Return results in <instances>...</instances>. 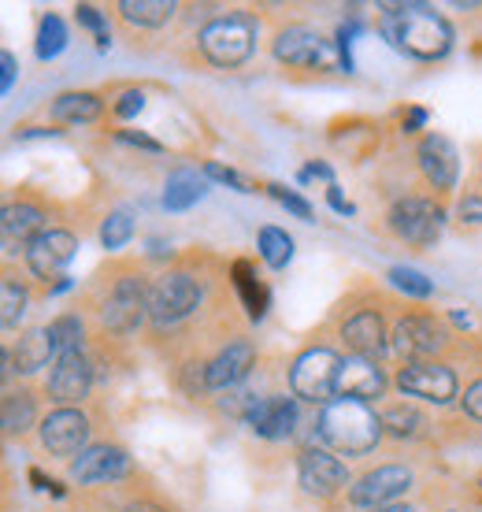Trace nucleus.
I'll list each match as a JSON object with an SVG mask.
<instances>
[{
    "label": "nucleus",
    "mask_w": 482,
    "mask_h": 512,
    "mask_svg": "<svg viewBox=\"0 0 482 512\" xmlns=\"http://www.w3.org/2000/svg\"><path fill=\"white\" fill-rule=\"evenodd\" d=\"M442 346V327L427 316H408L394 327V349L397 357H405L408 364L412 360H427L434 349Z\"/></svg>",
    "instance_id": "obj_17"
},
{
    "label": "nucleus",
    "mask_w": 482,
    "mask_h": 512,
    "mask_svg": "<svg viewBox=\"0 0 482 512\" xmlns=\"http://www.w3.org/2000/svg\"><path fill=\"white\" fill-rule=\"evenodd\" d=\"M130 472L127 449L119 446H93L86 453H78V461L71 464V475L78 483H104V479H119Z\"/></svg>",
    "instance_id": "obj_18"
},
{
    "label": "nucleus",
    "mask_w": 482,
    "mask_h": 512,
    "mask_svg": "<svg viewBox=\"0 0 482 512\" xmlns=\"http://www.w3.org/2000/svg\"><path fill=\"white\" fill-rule=\"evenodd\" d=\"M67 49V30L56 15H45L38 26V56L41 60H56Z\"/></svg>",
    "instance_id": "obj_32"
},
{
    "label": "nucleus",
    "mask_w": 482,
    "mask_h": 512,
    "mask_svg": "<svg viewBox=\"0 0 482 512\" xmlns=\"http://www.w3.org/2000/svg\"><path fill=\"white\" fill-rule=\"evenodd\" d=\"M204 175H208V179H216V182H223V186H230V190L249 193V182L241 179L238 171H230V167H223V164H204Z\"/></svg>",
    "instance_id": "obj_38"
},
{
    "label": "nucleus",
    "mask_w": 482,
    "mask_h": 512,
    "mask_svg": "<svg viewBox=\"0 0 482 512\" xmlns=\"http://www.w3.org/2000/svg\"><path fill=\"white\" fill-rule=\"evenodd\" d=\"M386 390V375L375 360L368 357H349L342 360V375H338V397L349 401H368V397H382Z\"/></svg>",
    "instance_id": "obj_19"
},
{
    "label": "nucleus",
    "mask_w": 482,
    "mask_h": 512,
    "mask_svg": "<svg viewBox=\"0 0 482 512\" xmlns=\"http://www.w3.org/2000/svg\"><path fill=\"white\" fill-rule=\"evenodd\" d=\"M457 216H460V223H468V227H482V197H464L460 201V208H457Z\"/></svg>",
    "instance_id": "obj_40"
},
{
    "label": "nucleus",
    "mask_w": 482,
    "mask_h": 512,
    "mask_svg": "<svg viewBox=\"0 0 482 512\" xmlns=\"http://www.w3.org/2000/svg\"><path fill=\"white\" fill-rule=\"evenodd\" d=\"M145 108V93L141 90H127L123 97H119V104H115V116L119 119H134Z\"/></svg>",
    "instance_id": "obj_39"
},
{
    "label": "nucleus",
    "mask_w": 482,
    "mask_h": 512,
    "mask_svg": "<svg viewBox=\"0 0 482 512\" xmlns=\"http://www.w3.org/2000/svg\"><path fill=\"white\" fill-rule=\"evenodd\" d=\"M89 438V420L78 409H56L52 416L41 420V446L49 449L52 457H75L86 453Z\"/></svg>",
    "instance_id": "obj_10"
},
{
    "label": "nucleus",
    "mask_w": 482,
    "mask_h": 512,
    "mask_svg": "<svg viewBox=\"0 0 482 512\" xmlns=\"http://www.w3.org/2000/svg\"><path fill=\"white\" fill-rule=\"evenodd\" d=\"M141 308H145V290H141L138 279H123L112 290L108 305H104V320L115 331H134L141 320Z\"/></svg>",
    "instance_id": "obj_20"
},
{
    "label": "nucleus",
    "mask_w": 482,
    "mask_h": 512,
    "mask_svg": "<svg viewBox=\"0 0 482 512\" xmlns=\"http://www.w3.org/2000/svg\"><path fill=\"white\" fill-rule=\"evenodd\" d=\"M297 472H301V487H305L308 494H319V498H330V494L342 490L345 479H349L345 464L338 461V457H330L327 449H316V446L301 453Z\"/></svg>",
    "instance_id": "obj_13"
},
{
    "label": "nucleus",
    "mask_w": 482,
    "mask_h": 512,
    "mask_svg": "<svg viewBox=\"0 0 482 512\" xmlns=\"http://www.w3.org/2000/svg\"><path fill=\"white\" fill-rule=\"evenodd\" d=\"M0 305H4V312H0L4 331H15V327H19V320H23V312H26V290L12 279V275H8V279H4V286H0Z\"/></svg>",
    "instance_id": "obj_30"
},
{
    "label": "nucleus",
    "mask_w": 482,
    "mask_h": 512,
    "mask_svg": "<svg viewBox=\"0 0 482 512\" xmlns=\"http://www.w3.org/2000/svg\"><path fill=\"white\" fill-rule=\"evenodd\" d=\"M197 301H201V290L193 286L190 275L167 271V275H160L153 282V290H149V316L160 327H171V323L186 320L193 308H197Z\"/></svg>",
    "instance_id": "obj_5"
},
{
    "label": "nucleus",
    "mask_w": 482,
    "mask_h": 512,
    "mask_svg": "<svg viewBox=\"0 0 482 512\" xmlns=\"http://www.w3.org/2000/svg\"><path fill=\"white\" fill-rule=\"evenodd\" d=\"M342 338L356 357H368V360L375 357V353H382V346H386V331H382V320L375 316V312H360V316H353V320L342 327Z\"/></svg>",
    "instance_id": "obj_21"
},
{
    "label": "nucleus",
    "mask_w": 482,
    "mask_h": 512,
    "mask_svg": "<svg viewBox=\"0 0 482 512\" xmlns=\"http://www.w3.org/2000/svg\"><path fill=\"white\" fill-rule=\"evenodd\" d=\"M56 353V342H52V331L49 327H34V331H26L19 338V349H15V364H19V372H38L49 364V357Z\"/></svg>",
    "instance_id": "obj_23"
},
{
    "label": "nucleus",
    "mask_w": 482,
    "mask_h": 512,
    "mask_svg": "<svg viewBox=\"0 0 482 512\" xmlns=\"http://www.w3.org/2000/svg\"><path fill=\"white\" fill-rule=\"evenodd\" d=\"M49 331H52V342H56V357L78 349V342H82V323H78V316H60V320H52Z\"/></svg>",
    "instance_id": "obj_35"
},
{
    "label": "nucleus",
    "mask_w": 482,
    "mask_h": 512,
    "mask_svg": "<svg viewBox=\"0 0 482 512\" xmlns=\"http://www.w3.org/2000/svg\"><path fill=\"white\" fill-rule=\"evenodd\" d=\"M327 201H330V208H334L338 216H353V212H356V208L345 201L342 193H338V186H330V190H327Z\"/></svg>",
    "instance_id": "obj_45"
},
{
    "label": "nucleus",
    "mask_w": 482,
    "mask_h": 512,
    "mask_svg": "<svg viewBox=\"0 0 482 512\" xmlns=\"http://www.w3.org/2000/svg\"><path fill=\"white\" fill-rule=\"evenodd\" d=\"M234 286H238V294H241V301H245V308H249V316L260 320L267 312V290L249 260H238V264H234Z\"/></svg>",
    "instance_id": "obj_26"
},
{
    "label": "nucleus",
    "mask_w": 482,
    "mask_h": 512,
    "mask_svg": "<svg viewBox=\"0 0 482 512\" xmlns=\"http://www.w3.org/2000/svg\"><path fill=\"white\" fill-rule=\"evenodd\" d=\"M297 179H301V182H308V179H327L330 186H334V171H330L327 164H316V160H312V164H308L305 171L297 175Z\"/></svg>",
    "instance_id": "obj_43"
},
{
    "label": "nucleus",
    "mask_w": 482,
    "mask_h": 512,
    "mask_svg": "<svg viewBox=\"0 0 482 512\" xmlns=\"http://www.w3.org/2000/svg\"><path fill=\"white\" fill-rule=\"evenodd\" d=\"M390 227H394L397 238H405L408 245L427 249V245H434L438 234H442V208L431 205V201H423V197H405V201L390 212Z\"/></svg>",
    "instance_id": "obj_7"
},
{
    "label": "nucleus",
    "mask_w": 482,
    "mask_h": 512,
    "mask_svg": "<svg viewBox=\"0 0 482 512\" xmlns=\"http://www.w3.org/2000/svg\"><path fill=\"white\" fill-rule=\"evenodd\" d=\"M256 49V26L245 15H227L201 30V52L216 67H238L245 64Z\"/></svg>",
    "instance_id": "obj_3"
},
{
    "label": "nucleus",
    "mask_w": 482,
    "mask_h": 512,
    "mask_svg": "<svg viewBox=\"0 0 482 512\" xmlns=\"http://www.w3.org/2000/svg\"><path fill=\"white\" fill-rule=\"evenodd\" d=\"M397 386L412 397H423V401H434V405H445L457 397V375L449 372L445 364H434V360H412L397 372Z\"/></svg>",
    "instance_id": "obj_8"
},
{
    "label": "nucleus",
    "mask_w": 482,
    "mask_h": 512,
    "mask_svg": "<svg viewBox=\"0 0 482 512\" xmlns=\"http://www.w3.org/2000/svg\"><path fill=\"white\" fill-rule=\"evenodd\" d=\"M130 234H134V216L130 212H112L101 227V245L104 249H123L130 242Z\"/></svg>",
    "instance_id": "obj_33"
},
{
    "label": "nucleus",
    "mask_w": 482,
    "mask_h": 512,
    "mask_svg": "<svg viewBox=\"0 0 482 512\" xmlns=\"http://www.w3.org/2000/svg\"><path fill=\"white\" fill-rule=\"evenodd\" d=\"M379 420H382V431H390V435H397V438H412L419 427H423V416H419L412 405H390Z\"/></svg>",
    "instance_id": "obj_31"
},
{
    "label": "nucleus",
    "mask_w": 482,
    "mask_h": 512,
    "mask_svg": "<svg viewBox=\"0 0 482 512\" xmlns=\"http://www.w3.org/2000/svg\"><path fill=\"white\" fill-rule=\"evenodd\" d=\"M371 512H412L408 505H386V509H371Z\"/></svg>",
    "instance_id": "obj_47"
},
{
    "label": "nucleus",
    "mask_w": 482,
    "mask_h": 512,
    "mask_svg": "<svg viewBox=\"0 0 482 512\" xmlns=\"http://www.w3.org/2000/svg\"><path fill=\"white\" fill-rule=\"evenodd\" d=\"M119 12L138 26H164L175 12V4H167V0H123Z\"/></svg>",
    "instance_id": "obj_27"
},
{
    "label": "nucleus",
    "mask_w": 482,
    "mask_h": 512,
    "mask_svg": "<svg viewBox=\"0 0 482 512\" xmlns=\"http://www.w3.org/2000/svg\"><path fill=\"white\" fill-rule=\"evenodd\" d=\"M464 409H468V416L482 420V379L475 386H471L468 394H464Z\"/></svg>",
    "instance_id": "obj_42"
},
{
    "label": "nucleus",
    "mask_w": 482,
    "mask_h": 512,
    "mask_svg": "<svg viewBox=\"0 0 482 512\" xmlns=\"http://www.w3.org/2000/svg\"><path fill=\"white\" fill-rule=\"evenodd\" d=\"M245 420L253 427V435L279 442V438H290L297 427V405L293 397H260L245 409Z\"/></svg>",
    "instance_id": "obj_12"
},
{
    "label": "nucleus",
    "mask_w": 482,
    "mask_h": 512,
    "mask_svg": "<svg viewBox=\"0 0 482 512\" xmlns=\"http://www.w3.org/2000/svg\"><path fill=\"white\" fill-rule=\"evenodd\" d=\"M75 15H78V23L89 26V30L97 34V49H108V23L101 19V12H97V8H89V4H78Z\"/></svg>",
    "instance_id": "obj_37"
},
{
    "label": "nucleus",
    "mask_w": 482,
    "mask_h": 512,
    "mask_svg": "<svg viewBox=\"0 0 482 512\" xmlns=\"http://www.w3.org/2000/svg\"><path fill=\"white\" fill-rule=\"evenodd\" d=\"M89 383H93V368H89V360L82 357V349H71V353H60L56 357V368L49 375V394L56 401H82L89 394Z\"/></svg>",
    "instance_id": "obj_14"
},
{
    "label": "nucleus",
    "mask_w": 482,
    "mask_h": 512,
    "mask_svg": "<svg viewBox=\"0 0 482 512\" xmlns=\"http://www.w3.org/2000/svg\"><path fill=\"white\" fill-rule=\"evenodd\" d=\"M419 167H423L427 182H431L438 193L453 190V186H457V171H460L453 141L442 138V134H431V138L419 141Z\"/></svg>",
    "instance_id": "obj_15"
},
{
    "label": "nucleus",
    "mask_w": 482,
    "mask_h": 512,
    "mask_svg": "<svg viewBox=\"0 0 482 512\" xmlns=\"http://www.w3.org/2000/svg\"><path fill=\"white\" fill-rule=\"evenodd\" d=\"M34 423V397L26 394V390H8L4 394V431L15 435V431H26Z\"/></svg>",
    "instance_id": "obj_29"
},
{
    "label": "nucleus",
    "mask_w": 482,
    "mask_h": 512,
    "mask_svg": "<svg viewBox=\"0 0 482 512\" xmlns=\"http://www.w3.org/2000/svg\"><path fill=\"white\" fill-rule=\"evenodd\" d=\"M260 256H264L267 268L282 271L293 256V238L286 231H279V227H264L260 231Z\"/></svg>",
    "instance_id": "obj_28"
},
{
    "label": "nucleus",
    "mask_w": 482,
    "mask_h": 512,
    "mask_svg": "<svg viewBox=\"0 0 482 512\" xmlns=\"http://www.w3.org/2000/svg\"><path fill=\"white\" fill-rule=\"evenodd\" d=\"M275 56L290 67H323V71H338V60H342V52L330 49V41H323L305 26L282 30L275 41Z\"/></svg>",
    "instance_id": "obj_6"
},
{
    "label": "nucleus",
    "mask_w": 482,
    "mask_h": 512,
    "mask_svg": "<svg viewBox=\"0 0 482 512\" xmlns=\"http://www.w3.org/2000/svg\"><path fill=\"white\" fill-rule=\"evenodd\" d=\"M75 253H78L75 234L41 231L34 242L26 245V264H30V271H34L38 279H64L60 271L75 260Z\"/></svg>",
    "instance_id": "obj_9"
},
{
    "label": "nucleus",
    "mask_w": 482,
    "mask_h": 512,
    "mask_svg": "<svg viewBox=\"0 0 482 512\" xmlns=\"http://www.w3.org/2000/svg\"><path fill=\"white\" fill-rule=\"evenodd\" d=\"M382 435V420L364 405V401H330L327 409L319 412V438L327 442L330 449H338L345 457H360L375 449Z\"/></svg>",
    "instance_id": "obj_2"
},
{
    "label": "nucleus",
    "mask_w": 482,
    "mask_h": 512,
    "mask_svg": "<svg viewBox=\"0 0 482 512\" xmlns=\"http://www.w3.org/2000/svg\"><path fill=\"white\" fill-rule=\"evenodd\" d=\"M0 64H4V82H0V90L8 93L15 86V71H19V64H15L12 52H4V56H0Z\"/></svg>",
    "instance_id": "obj_44"
},
{
    "label": "nucleus",
    "mask_w": 482,
    "mask_h": 512,
    "mask_svg": "<svg viewBox=\"0 0 482 512\" xmlns=\"http://www.w3.org/2000/svg\"><path fill=\"white\" fill-rule=\"evenodd\" d=\"M267 193H271V197H275L286 212H293L297 219H312V205H308L305 197H297L293 190H286V186H279V182H271V186H267Z\"/></svg>",
    "instance_id": "obj_36"
},
{
    "label": "nucleus",
    "mask_w": 482,
    "mask_h": 512,
    "mask_svg": "<svg viewBox=\"0 0 482 512\" xmlns=\"http://www.w3.org/2000/svg\"><path fill=\"white\" fill-rule=\"evenodd\" d=\"M41 234V208L34 205H8L4 208V245L12 253L15 242H34Z\"/></svg>",
    "instance_id": "obj_24"
},
{
    "label": "nucleus",
    "mask_w": 482,
    "mask_h": 512,
    "mask_svg": "<svg viewBox=\"0 0 482 512\" xmlns=\"http://www.w3.org/2000/svg\"><path fill=\"white\" fill-rule=\"evenodd\" d=\"M115 138L127 141V145H138V149H149V153H160V141L149 138V134H141V130H119Z\"/></svg>",
    "instance_id": "obj_41"
},
{
    "label": "nucleus",
    "mask_w": 482,
    "mask_h": 512,
    "mask_svg": "<svg viewBox=\"0 0 482 512\" xmlns=\"http://www.w3.org/2000/svg\"><path fill=\"white\" fill-rule=\"evenodd\" d=\"M253 364H256V346L241 338V342L227 346L208 368H204V386H208V390H230V386H238L245 375L253 372Z\"/></svg>",
    "instance_id": "obj_16"
},
{
    "label": "nucleus",
    "mask_w": 482,
    "mask_h": 512,
    "mask_svg": "<svg viewBox=\"0 0 482 512\" xmlns=\"http://www.w3.org/2000/svg\"><path fill=\"white\" fill-rule=\"evenodd\" d=\"M382 34L394 49L419 56V60H438L453 49V30L442 15H434L423 4H386L382 15Z\"/></svg>",
    "instance_id": "obj_1"
},
{
    "label": "nucleus",
    "mask_w": 482,
    "mask_h": 512,
    "mask_svg": "<svg viewBox=\"0 0 482 512\" xmlns=\"http://www.w3.org/2000/svg\"><path fill=\"white\" fill-rule=\"evenodd\" d=\"M204 193H208V175L204 171H190V167H182L175 171L171 179H167V190H164V208L167 212H186L201 201Z\"/></svg>",
    "instance_id": "obj_22"
},
{
    "label": "nucleus",
    "mask_w": 482,
    "mask_h": 512,
    "mask_svg": "<svg viewBox=\"0 0 482 512\" xmlns=\"http://www.w3.org/2000/svg\"><path fill=\"white\" fill-rule=\"evenodd\" d=\"M408 483H412L408 468H401V464H386V468H375V472L364 475V479L353 487L349 501L360 505V509H386L390 501L405 494Z\"/></svg>",
    "instance_id": "obj_11"
},
{
    "label": "nucleus",
    "mask_w": 482,
    "mask_h": 512,
    "mask_svg": "<svg viewBox=\"0 0 482 512\" xmlns=\"http://www.w3.org/2000/svg\"><path fill=\"white\" fill-rule=\"evenodd\" d=\"M101 97L97 93H64V97H56L52 101V116L60 119V123H93V119L101 116Z\"/></svg>",
    "instance_id": "obj_25"
},
{
    "label": "nucleus",
    "mask_w": 482,
    "mask_h": 512,
    "mask_svg": "<svg viewBox=\"0 0 482 512\" xmlns=\"http://www.w3.org/2000/svg\"><path fill=\"white\" fill-rule=\"evenodd\" d=\"M390 282L408 297H431L434 294V282L416 268H394L390 271Z\"/></svg>",
    "instance_id": "obj_34"
},
{
    "label": "nucleus",
    "mask_w": 482,
    "mask_h": 512,
    "mask_svg": "<svg viewBox=\"0 0 482 512\" xmlns=\"http://www.w3.org/2000/svg\"><path fill=\"white\" fill-rule=\"evenodd\" d=\"M423 123H427V112H423V108H408V116H405V130H408V134H412V130H419Z\"/></svg>",
    "instance_id": "obj_46"
},
{
    "label": "nucleus",
    "mask_w": 482,
    "mask_h": 512,
    "mask_svg": "<svg viewBox=\"0 0 482 512\" xmlns=\"http://www.w3.org/2000/svg\"><path fill=\"white\" fill-rule=\"evenodd\" d=\"M338 375H342V357L330 349H308L305 357L293 364L290 386L297 397L330 405V397H338Z\"/></svg>",
    "instance_id": "obj_4"
}]
</instances>
